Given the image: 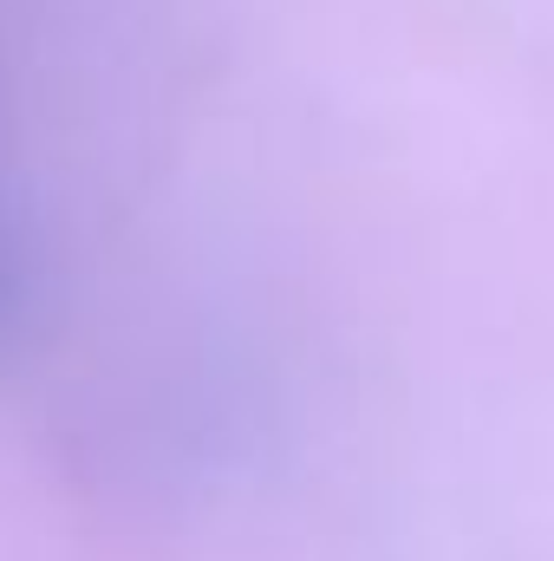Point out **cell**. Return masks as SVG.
Here are the masks:
<instances>
[]
</instances>
